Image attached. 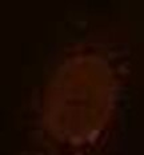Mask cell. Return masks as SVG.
I'll list each match as a JSON object with an SVG mask.
<instances>
[{
  "instance_id": "6da1fadb",
  "label": "cell",
  "mask_w": 144,
  "mask_h": 155,
  "mask_svg": "<svg viewBox=\"0 0 144 155\" xmlns=\"http://www.w3.org/2000/svg\"><path fill=\"white\" fill-rule=\"evenodd\" d=\"M116 94V75L105 58L73 55L55 70L44 90V128L63 143H92L110 122Z\"/></svg>"
}]
</instances>
